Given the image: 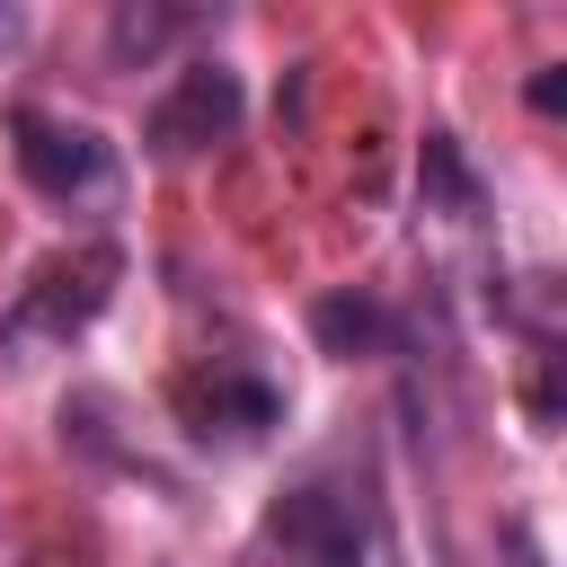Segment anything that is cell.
<instances>
[{
	"mask_svg": "<svg viewBox=\"0 0 567 567\" xmlns=\"http://www.w3.org/2000/svg\"><path fill=\"white\" fill-rule=\"evenodd\" d=\"M9 159H18V177H27L44 204H62V213H106V204L124 195L115 142H106L97 124H80V115H53V106H9Z\"/></svg>",
	"mask_w": 567,
	"mask_h": 567,
	"instance_id": "obj_2",
	"label": "cell"
},
{
	"mask_svg": "<svg viewBox=\"0 0 567 567\" xmlns=\"http://www.w3.org/2000/svg\"><path fill=\"white\" fill-rule=\"evenodd\" d=\"M266 549L284 567H390L381 514L354 487H337V478H292L266 505Z\"/></svg>",
	"mask_w": 567,
	"mask_h": 567,
	"instance_id": "obj_3",
	"label": "cell"
},
{
	"mask_svg": "<svg viewBox=\"0 0 567 567\" xmlns=\"http://www.w3.org/2000/svg\"><path fill=\"white\" fill-rule=\"evenodd\" d=\"M115 284H124V248L115 239H80V248L44 257L18 284V301L0 310V363H44L71 337H89V319L115 301Z\"/></svg>",
	"mask_w": 567,
	"mask_h": 567,
	"instance_id": "obj_1",
	"label": "cell"
},
{
	"mask_svg": "<svg viewBox=\"0 0 567 567\" xmlns=\"http://www.w3.org/2000/svg\"><path fill=\"white\" fill-rule=\"evenodd\" d=\"M168 399H177V425L195 443H221V452L266 443L284 425V390L266 372H248V363H195V372H177Z\"/></svg>",
	"mask_w": 567,
	"mask_h": 567,
	"instance_id": "obj_5",
	"label": "cell"
},
{
	"mask_svg": "<svg viewBox=\"0 0 567 567\" xmlns=\"http://www.w3.org/2000/svg\"><path fill=\"white\" fill-rule=\"evenodd\" d=\"M239 115H248V89H239V71L221 62V53H195L159 97H151V115H142V142L159 151V159H195V151H213V142H230L239 133Z\"/></svg>",
	"mask_w": 567,
	"mask_h": 567,
	"instance_id": "obj_4",
	"label": "cell"
},
{
	"mask_svg": "<svg viewBox=\"0 0 567 567\" xmlns=\"http://www.w3.org/2000/svg\"><path fill=\"white\" fill-rule=\"evenodd\" d=\"M204 27V9H168V0H124L115 18H106V62L115 71H142V62H159L177 35H195Z\"/></svg>",
	"mask_w": 567,
	"mask_h": 567,
	"instance_id": "obj_8",
	"label": "cell"
},
{
	"mask_svg": "<svg viewBox=\"0 0 567 567\" xmlns=\"http://www.w3.org/2000/svg\"><path fill=\"white\" fill-rule=\"evenodd\" d=\"M9 44H18V9H0V53H9Z\"/></svg>",
	"mask_w": 567,
	"mask_h": 567,
	"instance_id": "obj_10",
	"label": "cell"
},
{
	"mask_svg": "<svg viewBox=\"0 0 567 567\" xmlns=\"http://www.w3.org/2000/svg\"><path fill=\"white\" fill-rule=\"evenodd\" d=\"M523 97H532V115H558V106H567V71H558V62H549V71H532V89H523Z\"/></svg>",
	"mask_w": 567,
	"mask_h": 567,
	"instance_id": "obj_9",
	"label": "cell"
},
{
	"mask_svg": "<svg viewBox=\"0 0 567 567\" xmlns=\"http://www.w3.org/2000/svg\"><path fill=\"white\" fill-rule=\"evenodd\" d=\"M416 204L443 213V221H478L487 213V186H478V168H470V151L452 133H425L416 142Z\"/></svg>",
	"mask_w": 567,
	"mask_h": 567,
	"instance_id": "obj_7",
	"label": "cell"
},
{
	"mask_svg": "<svg viewBox=\"0 0 567 567\" xmlns=\"http://www.w3.org/2000/svg\"><path fill=\"white\" fill-rule=\"evenodd\" d=\"M310 337H319V354H337V363L399 354V319H390V301H381V292H354V284L310 301Z\"/></svg>",
	"mask_w": 567,
	"mask_h": 567,
	"instance_id": "obj_6",
	"label": "cell"
}]
</instances>
